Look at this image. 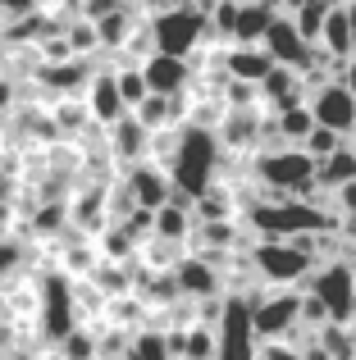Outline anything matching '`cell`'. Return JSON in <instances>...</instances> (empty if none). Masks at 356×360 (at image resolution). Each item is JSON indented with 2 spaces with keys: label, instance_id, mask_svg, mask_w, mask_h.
I'll return each instance as SVG.
<instances>
[{
  "label": "cell",
  "instance_id": "obj_15",
  "mask_svg": "<svg viewBox=\"0 0 356 360\" xmlns=\"http://www.w3.org/2000/svg\"><path fill=\"white\" fill-rule=\"evenodd\" d=\"M279 128H284V137H311L315 115L306 105H288V110H279Z\"/></svg>",
  "mask_w": 356,
  "mask_h": 360
},
{
  "label": "cell",
  "instance_id": "obj_11",
  "mask_svg": "<svg viewBox=\"0 0 356 360\" xmlns=\"http://www.w3.org/2000/svg\"><path fill=\"white\" fill-rule=\"evenodd\" d=\"M128 187H133V196L146 205V210H160V205H170V192H165V187H170V178H165L155 165H142L133 178H128Z\"/></svg>",
  "mask_w": 356,
  "mask_h": 360
},
{
  "label": "cell",
  "instance_id": "obj_2",
  "mask_svg": "<svg viewBox=\"0 0 356 360\" xmlns=\"http://www.w3.org/2000/svg\"><path fill=\"white\" fill-rule=\"evenodd\" d=\"M205 32V18L201 9L183 5V9H160V18L151 23V41H155V55H178L183 60Z\"/></svg>",
  "mask_w": 356,
  "mask_h": 360
},
{
  "label": "cell",
  "instance_id": "obj_19",
  "mask_svg": "<svg viewBox=\"0 0 356 360\" xmlns=\"http://www.w3.org/2000/svg\"><path fill=\"white\" fill-rule=\"evenodd\" d=\"M306 146H311V160H329L333 150H338V132H329V128L315 123V132L306 137Z\"/></svg>",
  "mask_w": 356,
  "mask_h": 360
},
{
  "label": "cell",
  "instance_id": "obj_17",
  "mask_svg": "<svg viewBox=\"0 0 356 360\" xmlns=\"http://www.w3.org/2000/svg\"><path fill=\"white\" fill-rule=\"evenodd\" d=\"M155 219H160V229H155V233H160V238H187V224H192V214H187V210H174V201L170 205H160V210H155Z\"/></svg>",
  "mask_w": 356,
  "mask_h": 360
},
{
  "label": "cell",
  "instance_id": "obj_8",
  "mask_svg": "<svg viewBox=\"0 0 356 360\" xmlns=\"http://www.w3.org/2000/svg\"><path fill=\"white\" fill-rule=\"evenodd\" d=\"M311 264H315V260H311V255H306L297 242H269V246H260V251H256V269L265 274V278H274V283L302 278Z\"/></svg>",
  "mask_w": 356,
  "mask_h": 360
},
{
  "label": "cell",
  "instance_id": "obj_4",
  "mask_svg": "<svg viewBox=\"0 0 356 360\" xmlns=\"http://www.w3.org/2000/svg\"><path fill=\"white\" fill-rule=\"evenodd\" d=\"M256 174L265 178L269 187H311V174H315V160L302 155V150H265L256 160Z\"/></svg>",
  "mask_w": 356,
  "mask_h": 360
},
{
  "label": "cell",
  "instance_id": "obj_7",
  "mask_svg": "<svg viewBox=\"0 0 356 360\" xmlns=\"http://www.w3.org/2000/svg\"><path fill=\"white\" fill-rule=\"evenodd\" d=\"M311 115L329 132H352L356 128V96L343 87V82H324V87L315 91V101H311Z\"/></svg>",
  "mask_w": 356,
  "mask_h": 360
},
{
  "label": "cell",
  "instance_id": "obj_13",
  "mask_svg": "<svg viewBox=\"0 0 356 360\" xmlns=\"http://www.w3.org/2000/svg\"><path fill=\"white\" fill-rule=\"evenodd\" d=\"M91 110H96V119H106V123H119L124 119V96H119V82H115V73H106V78H96V91H91Z\"/></svg>",
  "mask_w": 356,
  "mask_h": 360
},
{
  "label": "cell",
  "instance_id": "obj_10",
  "mask_svg": "<svg viewBox=\"0 0 356 360\" xmlns=\"http://www.w3.org/2000/svg\"><path fill=\"white\" fill-rule=\"evenodd\" d=\"M187 73L192 69H187V60H178V55H151L142 78H146V91H151V96H174L187 82Z\"/></svg>",
  "mask_w": 356,
  "mask_h": 360
},
{
  "label": "cell",
  "instance_id": "obj_9",
  "mask_svg": "<svg viewBox=\"0 0 356 360\" xmlns=\"http://www.w3.org/2000/svg\"><path fill=\"white\" fill-rule=\"evenodd\" d=\"M265 55L274 64H293V69H302L306 60H311V41H306L302 32H297L293 23H284V18H274L269 23V32H265Z\"/></svg>",
  "mask_w": 356,
  "mask_h": 360
},
{
  "label": "cell",
  "instance_id": "obj_12",
  "mask_svg": "<svg viewBox=\"0 0 356 360\" xmlns=\"http://www.w3.org/2000/svg\"><path fill=\"white\" fill-rule=\"evenodd\" d=\"M178 288H183L187 297H205V292H215V260H205V255L183 260V264H178Z\"/></svg>",
  "mask_w": 356,
  "mask_h": 360
},
{
  "label": "cell",
  "instance_id": "obj_20",
  "mask_svg": "<svg viewBox=\"0 0 356 360\" xmlns=\"http://www.w3.org/2000/svg\"><path fill=\"white\" fill-rule=\"evenodd\" d=\"M0 9L5 14H23V9H32V0H0Z\"/></svg>",
  "mask_w": 356,
  "mask_h": 360
},
{
  "label": "cell",
  "instance_id": "obj_16",
  "mask_svg": "<svg viewBox=\"0 0 356 360\" xmlns=\"http://www.w3.org/2000/svg\"><path fill=\"white\" fill-rule=\"evenodd\" d=\"M115 82H119V96H124V105L128 110H137L151 91H146V78H142V69H124V73H115Z\"/></svg>",
  "mask_w": 356,
  "mask_h": 360
},
{
  "label": "cell",
  "instance_id": "obj_21",
  "mask_svg": "<svg viewBox=\"0 0 356 360\" xmlns=\"http://www.w3.org/2000/svg\"><path fill=\"white\" fill-rule=\"evenodd\" d=\"M343 87H348V91H352V96H356V60L348 64V78H343Z\"/></svg>",
  "mask_w": 356,
  "mask_h": 360
},
{
  "label": "cell",
  "instance_id": "obj_3",
  "mask_svg": "<svg viewBox=\"0 0 356 360\" xmlns=\"http://www.w3.org/2000/svg\"><path fill=\"white\" fill-rule=\"evenodd\" d=\"M215 356L220 360H256V328H251V306L247 301H233L220 319V333H215Z\"/></svg>",
  "mask_w": 356,
  "mask_h": 360
},
{
  "label": "cell",
  "instance_id": "obj_18",
  "mask_svg": "<svg viewBox=\"0 0 356 360\" xmlns=\"http://www.w3.org/2000/svg\"><path fill=\"white\" fill-rule=\"evenodd\" d=\"M119 155H137V150L146 146V128L137 119H119Z\"/></svg>",
  "mask_w": 356,
  "mask_h": 360
},
{
  "label": "cell",
  "instance_id": "obj_1",
  "mask_svg": "<svg viewBox=\"0 0 356 360\" xmlns=\"http://www.w3.org/2000/svg\"><path fill=\"white\" fill-rule=\"evenodd\" d=\"M215 137L205 128H187L178 137L174 150V187H183V196H205L210 192V174H215Z\"/></svg>",
  "mask_w": 356,
  "mask_h": 360
},
{
  "label": "cell",
  "instance_id": "obj_5",
  "mask_svg": "<svg viewBox=\"0 0 356 360\" xmlns=\"http://www.w3.org/2000/svg\"><path fill=\"white\" fill-rule=\"evenodd\" d=\"M356 274L348 269V264H329V269L315 278V301L324 306V319H348L356 315Z\"/></svg>",
  "mask_w": 356,
  "mask_h": 360
},
{
  "label": "cell",
  "instance_id": "obj_6",
  "mask_svg": "<svg viewBox=\"0 0 356 360\" xmlns=\"http://www.w3.org/2000/svg\"><path fill=\"white\" fill-rule=\"evenodd\" d=\"M251 306V328H256V338H284L288 328H293L297 310H302V297H293V292H274V297L265 301H247Z\"/></svg>",
  "mask_w": 356,
  "mask_h": 360
},
{
  "label": "cell",
  "instance_id": "obj_14",
  "mask_svg": "<svg viewBox=\"0 0 356 360\" xmlns=\"http://www.w3.org/2000/svg\"><path fill=\"white\" fill-rule=\"evenodd\" d=\"M128 360H174L170 338H160V333H137L133 342H128Z\"/></svg>",
  "mask_w": 356,
  "mask_h": 360
}]
</instances>
